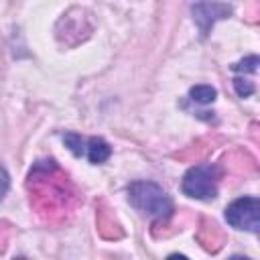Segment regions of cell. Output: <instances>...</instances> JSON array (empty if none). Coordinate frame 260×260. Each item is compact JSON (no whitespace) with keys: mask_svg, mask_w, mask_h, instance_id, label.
Here are the masks:
<instances>
[{"mask_svg":"<svg viewBox=\"0 0 260 260\" xmlns=\"http://www.w3.org/2000/svg\"><path fill=\"white\" fill-rule=\"evenodd\" d=\"M128 201L138 211L152 217H167L173 211V201L167 191L152 181H134L128 187Z\"/></svg>","mask_w":260,"mask_h":260,"instance_id":"cell-1","label":"cell"},{"mask_svg":"<svg viewBox=\"0 0 260 260\" xmlns=\"http://www.w3.org/2000/svg\"><path fill=\"white\" fill-rule=\"evenodd\" d=\"M217 169L213 165H195L183 175L181 189L187 197L209 201L217 195Z\"/></svg>","mask_w":260,"mask_h":260,"instance_id":"cell-2","label":"cell"},{"mask_svg":"<svg viewBox=\"0 0 260 260\" xmlns=\"http://www.w3.org/2000/svg\"><path fill=\"white\" fill-rule=\"evenodd\" d=\"M225 221L236 230L258 232L260 228V201L256 197H240L225 207Z\"/></svg>","mask_w":260,"mask_h":260,"instance_id":"cell-3","label":"cell"},{"mask_svg":"<svg viewBox=\"0 0 260 260\" xmlns=\"http://www.w3.org/2000/svg\"><path fill=\"white\" fill-rule=\"evenodd\" d=\"M230 12H232V8L221 2H197L193 6V18L199 24L203 35H207V30L213 26L215 20L225 18Z\"/></svg>","mask_w":260,"mask_h":260,"instance_id":"cell-4","label":"cell"},{"mask_svg":"<svg viewBox=\"0 0 260 260\" xmlns=\"http://www.w3.org/2000/svg\"><path fill=\"white\" fill-rule=\"evenodd\" d=\"M85 152H87V160H89L91 165H102V162H106V160L110 158L112 146H110L104 138L91 136V138L85 142Z\"/></svg>","mask_w":260,"mask_h":260,"instance_id":"cell-5","label":"cell"},{"mask_svg":"<svg viewBox=\"0 0 260 260\" xmlns=\"http://www.w3.org/2000/svg\"><path fill=\"white\" fill-rule=\"evenodd\" d=\"M215 95H217L215 87L205 85V83L195 85V87L189 89V98H191L193 102H197V104H211V102L215 100Z\"/></svg>","mask_w":260,"mask_h":260,"instance_id":"cell-6","label":"cell"},{"mask_svg":"<svg viewBox=\"0 0 260 260\" xmlns=\"http://www.w3.org/2000/svg\"><path fill=\"white\" fill-rule=\"evenodd\" d=\"M63 142H65V146L75 154V156H81L83 152H85V140L79 136V134H75V132H67L65 136H63Z\"/></svg>","mask_w":260,"mask_h":260,"instance_id":"cell-7","label":"cell"},{"mask_svg":"<svg viewBox=\"0 0 260 260\" xmlns=\"http://www.w3.org/2000/svg\"><path fill=\"white\" fill-rule=\"evenodd\" d=\"M234 89H236V93L240 98H248V95L254 93V83L250 79H246V77H236L234 79Z\"/></svg>","mask_w":260,"mask_h":260,"instance_id":"cell-8","label":"cell"},{"mask_svg":"<svg viewBox=\"0 0 260 260\" xmlns=\"http://www.w3.org/2000/svg\"><path fill=\"white\" fill-rule=\"evenodd\" d=\"M258 57L256 55H250V57H246V59H242L240 63H236L232 69L234 71H240V73H244V71H248V73H256V69H258Z\"/></svg>","mask_w":260,"mask_h":260,"instance_id":"cell-9","label":"cell"},{"mask_svg":"<svg viewBox=\"0 0 260 260\" xmlns=\"http://www.w3.org/2000/svg\"><path fill=\"white\" fill-rule=\"evenodd\" d=\"M8 187H10V177H8L6 169L0 165V199L8 193Z\"/></svg>","mask_w":260,"mask_h":260,"instance_id":"cell-10","label":"cell"}]
</instances>
